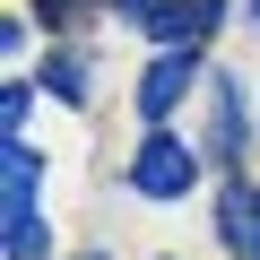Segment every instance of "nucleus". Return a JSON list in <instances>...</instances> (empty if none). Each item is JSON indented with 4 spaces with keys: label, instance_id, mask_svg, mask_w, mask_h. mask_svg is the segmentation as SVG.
Instances as JSON below:
<instances>
[{
    "label": "nucleus",
    "instance_id": "nucleus-1",
    "mask_svg": "<svg viewBox=\"0 0 260 260\" xmlns=\"http://www.w3.org/2000/svg\"><path fill=\"white\" fill-rule=\"evenodd\" d=\"M191 182H200V156H191L182 139H165V130L130 156V191H139V200H182Z\"/></svg>",
    "mask_w": 260,
    "mask_h": 260
},
{
    "label": "nucleus",
    "instance_id": "nucleus-5",
    "mask_svg": "<svg viewBox=\"0 0 260 260\" xmlns=\"http://www.w3.org/2000/svg\"><path fill=\"white\" fill-rule=\"evenodd\" d=\"M9 260H52V225L35 200H9Z\"/></svg>",
    "mask_w": 260,
    "mask_h": 260
},
{
    "label": "nucleus",
    "instance_id": "nucleus-4",
    "mask_svg": "<svg viewBox=\"0 0 260 260\" xmlns=\"http://www.w3.org/2000/svg\"><path fill=\"white\" fill-rule=\"evenodd\" d=\"M208 26H217V0H165V9L148 18V35H156L165 52H191Z\"/></svg>",
    "mask_w": 260,
    "mask_h": 260
},
{
    "label": "nucleus",
    "instance_id": "nucleus-6",
    "mask_svg": "<svg viewBox=\"0 0 260 260\" xmlns=\"http://www.w3.org/2000/svg\"><path fill=\"white\" fill-rule=\"evenodd\" d=\"M44 87H52L61 104H78V95H87V52H52V61H44Z\"/></svg>",
    "mask_w": 260,
    "mask_h": 260
},
{
    "label": "nucleus",
    "instance_id": "nucleus-3",
    "mask_svg": "<svg viewBox=\"0 0 260 260\" xmlns=\"http://www.w3.org/2000/svg\"><path fill=\"white\" fill-rule=\"evenodd\" d=\"M191 78H200V61H191V52H156V61H148V78H139V113H148V121H165V113L191 95Z\"/></svg>",
    "mask_w": 260,
    "mask_h": 260
},
{
    "label": "nucleus",
    "instance_id": "nucleus-11",
    "mask_svg": "<svg viewBox=\"0 0 260 260\" xmlns=\"http://www.w3.org/2000/svg\"><path fill=\"white\" fill-rule=\"evenodd\" d=\"M251 26H260V0H251Z\"/></svg>",
    "mask_w": 260,
    "mask_h": 260
},
{
    "label": "nucleus",
    "instance_id": "nucleus-10",
    "mask_svg": "<svg viewBox=\"0 0 260 260\" xmlns=\"http://www.w3.org/2000/svg\"><path fill=\"white\" fill-rule=\"evenodd\" d=\"M113 9H121V18H139V26H148V18H156V0H113Z\"/></svg>",
    "mask_w": 260,
    "mask_h": 260
},
{
    "label": "nucleus",
    "instance_id": "nucleus-9",
    "mask_svg": "<svg viewBox=\"0 0 260 260\" xmlns=\"http://www.w3.org/2000/svg\"><path fill=\"white\" fill-rule=\"evenodd\" d=\"M243 251L260 260V191H243Z\"/></svg>",
    "mask_w": 260,
    "mask_h": 260
},
{
    "label": "nucleus",
    "instance_id": "nucleus-2",
    "mask_svg": "<svg viewBox=\"0 0 260 260\" xmlns=\"http://www.w3.org/2000/svg\"><path fill=\"white\" fill-rule=\"evenodd\" d=\"M243 139H251L243 87H234V78H208V156H217V165H243Z\"/></svg>",
    "mask_w": 260,
    "mask_h": 260
},
{
    "label": "nucleus",
    "instance_id": "nucleus-8",
    "mask_svg": "<svg viewBox=\"0 0 260 260\" xmlns=\"http://www.w3.org/2000/svg\"><path fill=\"white\" fill-rule=\"evenodd\" d=\"M78 9H87V0H35V18H44V26H78Z\"/></svg>",
    "mask_w": 260,
    "mask_h": 260
},
{
    "label": "nucleus",
    "instance_id": "nucleus-7",
    "mask_svg": "<svg viewBox=\"0 0 260 260\" xmlns=\"http://www.w3.org/2000/svg\"><path fill=\"white\" fill-rule=\"evenodd\" d=\"M0 121H9V139H18V121H26V78L0 87Z\"/></svg>",
    "mask_w": 260,
    "mask_h": 260
}]
</instances>
